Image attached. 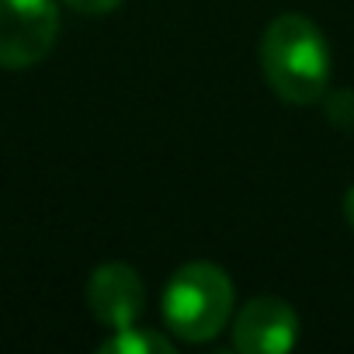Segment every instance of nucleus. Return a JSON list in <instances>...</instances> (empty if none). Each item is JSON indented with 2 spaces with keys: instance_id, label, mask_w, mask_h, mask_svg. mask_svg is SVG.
I'll return each mask as SVG.
<instances>
[{
  "instance_id": "nucleus-1",
  "label": "nucleus",
  "mask_w": 354,
  "mask_h": 354,
  "mask_svg": "<svg viewBox=\"0 0 354 354\" xmlns=\"http://www.w3.org/2000/svg\"><path fill=\"white\" fill-rule=\"evenodd\" d=\"M261 70L285 104H313L330 84V49L306 15H281L261 39Z\"/></svg>"
},
{
  "instance_id": "nucleus-2",
  "label": "nucleus",
  "mask_w": 354,
  "mask_h": 354,
  "mask_svg": "<svg viewBox=\"0 0 354 354\" xmlns=\"http://www.w3.org/2000/svg\"><path fill=\"white\" fill-rule=\"evenodd\" d=\"M233 313V281L219 264L192 261L177 268L163 288V323L188 344L212 340Z\"/></svg>"
},
{
  "instance_id": "nucleus-3",
  "label": "nucleus",
  "mask_w": 354,
  "mask_h": 354,
  "mask_svg": "<svg viewBox=\"0 0 354 354\" xmlns=\"http://www.w3.org/2000/svg\"><path fill=\"white\" fill-rule=\"evenodd\" d=\"M59 35L56 0H0V66L28 70L42 63Z\"/></svg>"
},
{
  "instance_id": "nucleus-4",
  "label": "nucleus",
  "mask_w": 354,
  "mask_h": 354,
  "mask_svg": "<svg viewBox=\"0 0 354 354\" xmlns=\"http://www.w3.org/2000/svg\"><path fill=\"white\" fill-rule=\"evenodd\" d=\"M299 340V313L278 295L250 299L233 319V347L243 354H285Z\"/></svg>"
},
{
  "instance_id": "nucleus-5",
  "label": "nucleus",
  "mask_w": 354,
  "mask_h": 354,
  "mask_svg": "<svg viewBox=\"0 0 354 354\" xmlns=\"http://www.w3.org/2000/svg\"><path fill=\"white\" fill-rule=\"evenodd\" d=\"M87 306H91L94 319L111 326V330L132 326L146 309L142 278L129 264H118V261L101 264L87 281Z\"/></svg>"
},
{
  "instance_id": "nucleus-6",
  "label": "nucleus",
  "mask_w": 354,
  "mask_h": 354,
  "mask_svg": "<svg viewBox=\"0 0 354 354\" xmlns=\"http://www.w3.org/2000/svg\"><path fill=\"white\" fill-rule=\"evenodd\" d=\"M101 354H174V340L156 333V330H139V326H122L115 337L101 340Z\"/></svg>"
},
{
  "instance_id": "nucleus-7",
  "label": "nucleus",
  "mask_w": 354,
  "mask_h": 354,
  "mask_svg": "<svg viewBox=\"0 0 354 354\" xmlns=\"http://www.w3.org/2000/svg\"><path fill=\"white\" fill-rule=\"evenodd\" d=\"M326 118L340 132H354V91H337L326 97Z\"/></svg>"
},
{
  "instance_id": "nucleus-8",
  "label": "nucleus",
  "mask_w": 354,
  "mask_h": 354,
  "mask_svg": "<svg viewBox=\"0 0 354 354\" xmlns=\"http://www.w3.org/2000/svg\"><path fill=\"white\" fill-rule=\"evenodd\" d=\"M63 4L80 11V15H108V11H115L122 4V0H63Z\"/></svg>"
},
{
  "instance_id": "nucleus-9",
  "label": "nucleus",
  "mask_w": 354,
  "mask_h": 354,
  "mask_svg": "<svg viewBox=\"0 0 354 354\" xmlns=\"http://www.w3.org/2000/svg\"><path fill=\"white\" fill-rule=\"evenodd\" d=\"M344 216H347V223L354 226V188H347V195H344Z\"/></svg>"
}]
</instances>
